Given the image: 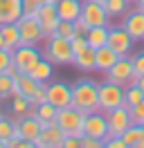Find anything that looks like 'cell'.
I'll list each match as a JSON object with an SVG mask.
<instances>
[{"mask_svg": "<svg viewBox=\"0 0 144 148\" xmlns=\"http://www.w3.org/2000/svg\"><path fill=\"white\" fill-rule=\"evenodd\" d=\"M63 139H65V132L59 128V123H52V126H45L41 130L34 146L36 148H63Z\"/></svg>", "mask_w": 144, "mask_h": 148, "instance_id": "obj_13", "label": "cell"}, {"mask_svg": "<svg viewBox=\"0 0 144 148\" xmlns=\"http://www.w3.org/2000/svg\"><path fill=\"white\" fill-rule=\"evenodd\" d=\"M45 49H43V58H47L52 65H72L74 63V52H72V40L61 38L52 34L45 38Z\"/></svg>", "mask_w": 144, "mask_h": 148, "instance_id": "obj_2", "label": "cell"}, {"mask_svg": "<svg viewBox=\"0 0 144 148\" xmlns=\"http://www.w3.org/2000/svg\"><path fill=\"white\" fill-rule=\"evenodd\" d=\"M47 0H23V16H36Z\"/></svg>", "mask_w": 144, "mask_h": 148, "instance_id": "obj_32", "label": "cell"}, {"mask_svg": "<svg viewBox=\"0 0 144 148\" xmlns=\"http://www.w3.org/2000/svg\"><path fill=\"white\" fill-rule=\"evenodd\" d=\"M16 135H18V121H11L0 114V141L5 144V148H7V141Z\"/></svg>", "mask_w": 144, "mask_h": 148, "instance_id": "obj_26", "label": "cell"}, {"mask_svg": "<svg viewBox=\"0 0 144 148\" xmlns=\"http://www.w3.org/2000/svg\"><path fill=\"white\" fill-rule=\"evenodd\" d=\"M36 18H38V23H41V27H43V32H45V38L52 36L54 32H56V27H59V23H61L59 11H56V5H52V2H45L43 7L38 9Z\"/></svg>", "mask_w": 144, "mask_h": 148, "instance_id": "obj_14", "label": "cell"}, {"mask_svg": "<svg viewBox=\"0 0 144 148\" xmlns=\"http://www.w3.org/2000/svg\"><path fill=\"white\" fill-rule=\"evenodd\" d=\"M106 79H108V81H113V83L124 85V88H126V85H133L135 79H137V74H135L131 54H128V56H119L117 63L106 72Z\"/></svg>", "mask_w": 144, "mask_h": 148, "instance_id": "obj_5", "label": "cell"}, {"mask_svg": "<svg viewBox=\"0 0 144 148\" xmlns=\"http://www.w3.org/2000/svg\"><path fill=\"white\" fill-rule=\"evenodd\" d=\"M47 101L54 108H68L72 106V85L63 83V81H54L47 83Z\"/></svg>", "mask_w": 144, "mask_h": 148, "instance_id": "obj_12", "label": "cell"}, {"mask_svg": "<svg viewBox=\"0 0 144 148\" xmlns=\"http://www.w3.org/2000/svg\"><path fill=\"white\" fill-rule=\"evenodd\" d=\"M108 119V137H122L126 130L133 126V119H131V112L126 106H119V108H113V110L106 112Z\"/></svg>", "mask_w": 144, "mask_h": 148, "instance_id": "obj_8", "label": "cell"}, {"mask_svg": "<svg viewBox=\"0 0 144 148\" xmlns=\"http://www.w3.org/2000/svg\"><path fill=\"white\" fill-rule=\"evenodd\" d=\"M81 7H83V0H61V2H56L59 18L61 20H72V23L81 16Z\"/></svg>", "mask_w": 144, "mask_h": 148, "instance_id": "obj_19", "label": "cell"}, {"mask_svg": "<svg viewBox=\"0 0 144 148\" xmlns=\"http://www.w3.org/2000/svg\"><path fill=\"white\" fill-rule=\"evenodd\" d=\"M122 137H124V141H126V148H137V144H140V141H142V137H144V126L133 123V126L126 130Z\"/></svg>", "mask_w": 144, "mask_h": 148, "instance_id": "obj_28", "label": "cell"}, {"mask_svg": "<svg viewBox=\"0 0 144 148\" xmlns=\"http://www.w3.org/2000/svg\"><path fill=\"white\" fill-rule=\"evenodd\" d=\"M14 63V58H11V49H7V47H2L0 49V74L7 72V67Z\"/></svg>", "mask_w": 144, "mask_h": 148, "instance_id": "obj_34", "label": "cell"}, {"mask_svg": "<svg viewBox=\"0 0 144 148\" xmlns=\"http://www.w3.org/2000/svg\"><path fill=\"white\" fill-rule=\"evenodd\" d=\"M142 99H144V92H142V90H140L135 83H133V85H126V88H124V106L128 108V110H131L133 106H137Z\"/></svg>", "mask_w": 144, "mask_h": 148, "instance_id": "obj_29", "label": "cell"}, {"mask_svg": "<svg viewBox=\"0 0 144 148\" xmlns=\"http://www.w3.org/2000/svg\"><path fill=\"white\" fill-rule=\"evenodd\" d=\"M104 144H106V148H126L124 137H108Z\"/></svg>", "mask_w": 144, "mask_h": 148, "instance_id": "obj_39", "label": "cell"}, {"mask_svg": "<svg viewBox=\"0 0 144 148\" xmlns=\"http://www.w3.org/2000/svg\"><path fill=\"white\" fill-rule=\"evenodd\" d=\"M128 2H131V5H135V2H137V0H128Z\"/></svg>", "mask_w": 144, "mask_h": 148, "instance_id": "obj_45", "label": "cell"}, {"mask_svg": "<svg viewBox=\"0 0 144 148\" xmlns=\"http://www.w3.org/2000/svg\"><path fill=\"white\" fill-rule=\"evenodd\" d=\"M83 47H88L86 36H74V38H72V52H74V54H77V52H81Z\"/></svg>", "mask_w": 144, "mask_h": 148, "instance_id": "obj_38", "label": "cell"}, {"mask_svg": "<svg viewBox=\"0 0 144 148\" xmlns=\"http://www.w3.org/2000/svg\"><path fill=\"white\" fill-rule=\"evenodd\" d=\"M54 34H56V36H61V38H68V40H72V38L77 36V34H74V23H72V20H61Z\"/></svg>", "mask_w": 144, "mask_h": 148, "instance_id": "obj_31", "label": "cell"}, {"mask_svg": "<svg viewBox=\"0 0 144 148\" xmlns=\"http://www.w3.org/2000/svg\"><path fill=\"white\" fill-rule=\"evenodd\" d=\"M16 25L20 32V45H38L45 40V32L36 16H20Z\"/></svg>", "mask_w": 144, "mask_h": 148, "instance_id": "obj_6", "label": "cell"}, {"mask_svg": "<svg viewBox=\"0 0 144 148\" xmlns=\"http://www.w3.org/2000/svg\"><path fill=\"white\" fill-rule=\"evenodd\" d=\"M131 58H133L135 74L142 76V74H144V49H142V52H137V54H131Z\"/></svg>", "mask_w": 144, "mask_h": 148, "instance_id": "obj_36", "label": "cell"}, {"mask_svg": "<svg viewBox=\"0 0 144 148\" xmlns=\"http://www.w3.org/2000/svg\"><path fill=\"white\" fill-rule=\"evenodd\" d=\"M119 106H124V85L113 83L108 79L104 83H99V110L108 112Z\"/></svg>", "mask_w": 144, "mask_h": 148, "instance_id": "obj_4", "label": "cell"}, {"mask_svg": "<svg viewBox=\"0 0 144 148\" xmlns=\"http://www.w3.org/2000/svg\"><path fill=\"white\" fill-rule=\"evenodd\" d=\"M122 27H124L135 40H144V11L140 9V7L128 9V14L124 16Z\"/></svg>", "mask_w": 144, "mask_h": 148, "instance_id": "obj_15", "label": "cell"}, {"mask_svg": "<svg viewBox=\"0 0 144 148\" xmlns=\"http://www.w3.org/2000/svg\"><path fill=\"white\" fill-rule=\"evenodd\" d=\"M74 67H79L81 72H92V70H97L95 67V49L92 47H83L81 52H77L74 54Z\"/></svg>", "mask_w": 144, "mask_h": 148, "instance_id": "obj_21", "label": "cell"}, {"mask_svg": "<svg viewBox=\"0 0 144 148\" xmlns=\"http://www.w3.org/2000/svg\"><path fill=\"white\" fill-rule=\"evenodd\" d=\"M11 110L18 117H25V114H34V106H32V101L27 97L16 94V97H11Z\"/></svg>", "mask_w": 144, "mask_h": 148, "instance_id": "obj_25", "label": "cell"}, {"mask_svg": "<svg viewBox=\"0 0 144 148\" xmlns=\"http://www.w3.org/2000/svg\"><path fill=\"white\" fill-rule=\"evenodd\" d=\"M137 7H140V9H142V11H144V5H137Z\"/></svg>", "mask_w": 144, "mask_h": 148, "instance_id": "obj_46", "label": "cell"}, {"mask_svg": "<svg viewBox=\"0 0 144 148\" xmlns=\"http://www.w3.org/2000/svg\"><path fill=\"white\" fill-rule=\"evenodd\" d=\"M81 18L88 23V27L110 25V16H108V11H106V5H104V2H97V0H83Z\"/></svg>", "mask_w": 144, "mask_h": 148, "instance_id": "obj_9", "label": "cell"}, {"mask_svg": "<svg viewBox=\"0 0 144 148\" xmlns=\"http://www.w3.org/2000/svg\"><path fill=\"white\" fill-rule=\"evenodd\" d=\"M83 135L88 137H97V139H108V119L106 112L95 110L86 114V121H83Z\"/></svg>", "mask_w": 144, "mask_h": 148, "instance_id": "obj_11", "label": "cell"}, {"mask_svg": "<svg viewBox=\"0 0 144 148\" xmlns=\"http://www.w3.org/2000/svg\"><path fill=\"white\" fill-rule=\"evenodd\" d=\"M83 121H86V112H81L74 106L68 108H59L56 112V123L65 135H74V137H83Z\"/></svg>", "mask_w": 144, "mask_h": 148, "instance_id": "obj_3", "label": "cell"}, {"mask_svg": "<svg viewBox=\"0 0 144 148\" xmlns=\"http://www.w3.org/2000/svg\"><path fill=\"white\" fill-rule=\"evenodd\" d=\"M41 130H43V126H41V121L36 119V114H25V117H20V121H18V135L23 139H27V141H32V144L38 139Z\"/></svg>", "mask_w": 144, "mask_h": 148, "instance_id": "obj_16", "label": "cell"}, {"mask_svg": "<svg viewBox=\"0 0 144 148\" xmlns=\"http://www.w3.org/2000/svg\"><path fill=\"white\" fill-rule=\"evenodd\" d=\"M135 85H137V88H140V90L144 92V74H142V76H137V79H135Z\"/></svg>", "mask_w": 144, "mask_h": 148, "instance_id": "obj_40", "label": "cell"}, {"mask_svg": "<svg viewBox=\"0 0 144 148\" xmlns=\"http://www.w3.org/2000/svg\"><path fill=\"white\" fill-rule=\"evenodd\" d=\"M72 106L81 112L99 110V83L92 79H79L72 85Z\"/></svg>", "mask_w": 144, "mask_h": 148, "instance_id": "obj_1", "label": "cell"}, {"mask_svg": "<svg viewBox=\"0 0 144 148\" xmlns=\"http://www.w3.org/2000/svg\"><path fill=\"white\" fill-rule=\"evenodd\" d=\"M135 5H144V0H137V2H135Z\"/></svg>", "mask_w": 144, "mask_h": 148, "instance_id": "obj_44", "label": "cell"}, {"mask_svg": "<svg viewBox=\"0 0 144 148\" xmlns=\"http://www.w3.org/2000/svg\"><path fill=\"white\" fill-rule=\"evenodd\" d=\"M133 45H135V38L122 25L119 27H108V47L115 49L119 56H128L133 52Z\"/></svg>", "mask_w": 144, "mask_h": 148, "instance_id": "obj_10", "label": "cell"}, {"mask_svg": "<svg viewBox=\"0 0 144 148\" xmlns=\"http://www.w3.org/2000/svg\"><path fill=\"white\" fill-rule=\"evenodd\" d=\"M108 27L110 25H104V27H90L88 34H86V40L92 49H99V47L108 45Z\"/></svg>", "mask_w": 144, "mask_h": 148, "instance_id": "obj_22", "label": "cell"}, {"mask_svg": "<svg viewBox=\"0 0 144 148\" xmlns=\"http://www.w3.org/2000/svg\"><path fill=\"white\" fill-rule=\"evenodd\" d=\"M47 2H52V5H56V2H61V0H47Z\"/></svg>", "mask_w": 144, "mask_h": 148, "instance_id": "obj_43", "label": "cell"}, {"mask_svg": "<svg viewBox=\"0 0 144 148\" xmlns=\"http://www.w3.org/2000/svg\"><path fill=\"white\" fill-rule=\"evenodd\" d=\"M23 16V0H0V27L18 23Z\"/></svg>", "mask_w": 144, "mask_h": 148, "instance_id": "obj_17", "label": "cell"}, {"mask_svg": "<svg viewBox=\"0 0 144 148\" xmlns=\"http://www.w3.org/2000/svg\"><path fill=\"white\" fill-rule=\"evenodd\" d=\"M131 119H133V123H137V126H144V99L137 106H133L131 108Z\"/></svg>", "mask_w": 144, "mask_h": 148, "instance_id": "obj_33", "label": "cell"}, {"mask_svg": "<svg viewBox=\"0 0 144 148\" xmlns=\"http://www.w3.org/2000/svg\"><path fill=\"white\" fill-rule=\"evenodd\" d=\"M52 74H54V65L50 63L47 58H41V61L34 65V70L29 72V76H34L38 83H47V81L52 79Z\"/></svg>", "mask_w": 144, "mask_h": 148, "instance_id": "obj_24", "label": "cell"}, {"mask_svg": "<svg viewBox=\"0 0 144 148\" xmlns=\"http://www.w3.org/2000/svg\"><path fill=\"white\" fill-rule=\"evenodd\" d=\"M11 58H14V65L18 67V72L29 74L34 70V65L43 58V52L36 45H18L14 52H11Z\"/></svg>", "mask_w": 144, "mask_h": 148, "instance_id": "obj_7", "label": "cell"}, {"mask_svg": "<svg viewBox=\"0 0 144 148\" xmlns=\"http://www.w3.org/2000/svg\"><path fill=\"white\" fill-rule=\"evenodd\" d=\"M88 29H90V27H88V23L81 18V16L74 20V34H77V36H86V34H88Z\"/></svg>", "mask_w": 144, "mask_h": 148, "instance_id": "obj_37", "label": "cell"}, {"mask_svg": "<svg viewBox=\"0 0 144 148\" xmlns=\"http://www.w3.org/2000/svg\"><path fill=\"white\" fill-rule=\"evenodd\" d=\"M97 2H106V0H97Z\"/></svg>", "mask_w": 144, "mask_h": 148, "instance_id": "obj_47", "label": "cell"}, {"mask_svg": "<svg viewBox=\"0 0 144 148\" xmlns=\"http://www.w3.org/2000/svg\"><path fill=\"white\" fill-rule=\"evenodd\" d=\"M0 34H2V38H5V47H7V49L14 52V49L20 45V32H18V25H16V23L2 25V27H0Z\"/></svg>", "mask_w": 144, "mask_h": 148, "instance_id": "obj_23", "label": "cell"}, {"mask_svg": "<svg viewBox=\"0 0 144 148\" xmlns=\"http://www.w3.org/2000/svg\"><path fill=\"white\" fill-rule=\"evenodd\" d=\"M56 112H59V108H54L50 101H43V103H38V106H34V114H36V119L41 121L43 128L56 123Z\"/></svg>", "mask_w": 144, "mask_h": 148, "instance_id": "obj_20", "label": "cell"}, {"mask_svg": "<svg viewBox=\"0 0 144 148\" xmlns=\"http://www.w3.org/2000/svg\"><path fill=\"white\" fill-rule=\"evenodd\" d=\"M104 139H97V137H88V135H83L81 137V148H104Z\"/></svg>", "mask_w": 144, "mask_h": 148, "instance_id": "obj_35", "label": "cell"}, {"mask_svg": "<svg viewBox=\"0 0 144 148\" xmlns=\"http://www.w3.org/2000/svg\"><path fill=\"white\" fill-rule=\"evenodd\" d=\"M137 148H144V137H142V141H140V144H137Z\"/></svg>", "mask_w": 144, "mask_h": 148, "instance_id": "obj_42", "label": "cell"}, {"mask_svg": "<svg viewBox=\"0 0 144 148\" xmlns=\"http://www.w3.org/2000/svg\"><path fill=\"white\" fill-rule=\"evenodd\" d=\"M117 58H119V54H117L115 49H110L108 45L95 49V67H97L99 72H104V74L117 63Z\"/></svg>", "mask_w": 144, "mask_h": 148, "instance_id": "obj_18", "label": "cell"}, {"mask_svg": "<svg viewBox=\"0 0 144 148\" xmlns=\"http://www.w3.org/2000/svg\"><path fill=\"white\" fill-rule=\"evenodd\" d=\"M5 47V38H2V34H0V49Z\"/></svg>", "mask_w": 144, "mask_h": 148, "instance_id": "obj_41", "label": "cell"}, {"mask_svg": "<svg viewBox=\"0 0 144 148\" xmlns=\"http://www.w3.org/2000/svg\"><path fill=\"white\" fill-rule=\"evenodd\" d=\"M106 5V11L110 18H122L128 14V7H131V2L128 0H106L104 2Z\"/></svg>", "mask_w": 144, "mask_h": 148, "instance_id": "obj_27", "label": "cell"}, {"mask_svg": "<svg viewBox=\"0 0 144 148\" xmlns=\"http://www.w3.org/2000/svg\"><path fill=\"white\" fill-rule=\"evenodd\" d=\"M14 97V76L7 72L0 74V99H11Z\"/></svg>", "mask_w": 144, "mask_h": 148, "instance_id": "obj_30", "label": "cell"}]
</instances>
